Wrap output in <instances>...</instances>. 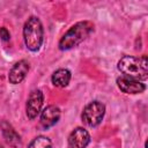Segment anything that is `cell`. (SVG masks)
Returning <instances> with one entry per match:
<instances>
[{
    "instance_id": "cell-1",
    "label": "cell",
    "mask_w": 148,
    "mask_h": 148,
    "mask_svg": "<svg viewBox=\"0 0 148 148\" xmlns=\"http://www.w3.org/2000/svg\"><path fill=\"white\" fill-rule=\"evenodd\" d=\"M117 67L119 72L123 73L126 77L138 81H145L148 77V61L146 56L140 58L124 56L118 61Z\"/></svg>"
},
{
    "instance_id": "cell-2",
    "label": "cell",
    "mask_w": 148,
    "mask_h": 148,
    "mask_svg": "<svg viewBox=\"0 0 148 148\" xmlns=\"http://www.w3.org/2000/svg\"><path fill=\"white\" fill-rule=\"evenodd\" d=\"M94 31V24L89 21L77 22L72 25L60 38L59 40V49L61 51L71 50L82 43L91 32Z\"/></svg>"
},
{
    "instance_id": "cell-8",
    "label": "cell",
    "mask_w": 148,
    "mask_h": 148,
    "mask_svg": "<svg viewBox=\"0 0 148 148\" xmlns=\"http://www.w3.org/2000/svg\"><path fill=\"white\" fill-rule=\"evenodd\" d=\"M28 72H29V62L27 60H20L9 71L8 80H9L10 83L17 84V83H20L24 80Z\"/></svg>"
},
{
    "instance_id": "cell-3",
    "label": "cell",
    "mask_w": 148,
    "mask_h": 148,
    "mask_svg": "<svg viewBox=\"0 0 148 148\" xmlns=\"http://www.w3.org/2000/svg\"><path fill=\"white\" fill-rule=\"evenodd\" d=\"M44 30L42 22L36 16H30L23 27V39L25 46L30 51H38L42 46Z\"/></svg>"
},
{
    "instance_id": "cell-10",
    "label": "cell",
    "mask_w": 148,
    "mask_h": 148,
    "mask_svg": "<svg viewBox=\"0 0 148 148\" xmlns=\"http://www.w3.org/2000/svg\"><path fill=\"white\" fill-rule=\"evenodd\" d=\"M0 127H1V131H2V134H3V138L6 140V142L12 146V147H17L18 145H21V138L20 135L17 134V132L14 130V127L7 123V121H2L0 124Z\"/></svg>"
},
{
    "instance_id": "cell-14",
    "label": "cell",
    "mask_w": 148,
    "mask_h": 148,
    "mask_svg": "<svg viewBox=\"0 0 148 148\" xmlns=\"http://www.w3.org/2000/svg\"><path fill=\"white\" fill-rule=\"evenodd\" d=\"M0 148H3V147H2V146H1V145H0Z\"/></svg>"
},
{
    "instance_id": "cell-9",
    "label": "cell",
    "mask_w": 148,
    "mask_h": 148,
    "mask_svg": "<svg viewBox=\"0 0 148 148\" xmlns=\"http://www.w3.org/2000/svg\"><path fill=\"white\" fill-rule=\"evenodd\" d=\"M60 109L56 105H49L40 112V125L44 128L52 127L60 118Z\"/></svg>"
},
{
    "instance_id": "cell-12",
    "label": "cell",
    "mask_w": 148,
    "mask_h": 148,
    "mask_svg": "<svg viewBox=\"0 0 148 148\" xmlns=\"http://www.w3.org/2000/svg\"><path fill=\"white\" fill-rule=\"evenodd\" d=\"M28 148H52V142L47 136H36L28 146Z\"/></svg>"
},
{
    "instance_id": "cell-5",
    "label": "cell",
    "mask_w": 148,
    "mask_h": 148,
    "mask_svg": "<svg viewBox=\"0 0 148 148\" xmlns=\"http://www.w3.org/2000/svg\"><path fill=\"white\" fill-rule=\"evenodd\" d=\"M43 102H44V95L39 89H35L30 92L25 104V112L30 119H35L42 112Z\"/></svg>"
},
{
    "instance_id": "cell-6",
    "label": "cell",
    "mask_w": 148,
    "mask_h": 148,
    "mask_svg": "<svg viewBox=\"0 0 148 148\" xmlns=\"http://www.w3.org/2000/svg\"><path fill=\"white\" fill-rule=\"evenodd\" d=\"M89 142L90 134L82 127H76L68 136V148H87Z\"/></svg>"
},
{
    "instance_id": "cell-13",
    "label": "cell",
    "mask_w": 148,
    "mask_h": 148,
    "mask_svg": "<svg viewBox=\"0 0 148 148\" xmlns=\"http://www.w3.org/2000/svg\"><path fill=\"white\" fill-rule=\"evenodd\" d=\"M0 38H1L2 40H5V42H7V40L10 39V34H9V31L7 30V28H5V27L0 28Z\"/></svg>"
},
{
    "instance_id": "cell-4",
    "label": "cell",
    "mask_w": 148,
    "mask_h": 148,
    "mask_svg": "<svg viewBox=\"0 0 148 148\" xmlns=\"http://www.w3.org/2000/svg\"><path fill=\"white\" fill-rule=\"evenodd\" d=\"M105 113V105L98 101H92L87 104L82 111V121L89 127H96L103 120Z\"/></svg>"
},
{
    "instance_id": "cell-7",
    "label": "cell",
    "mask_w": 148,
    "mask_h": 148,
    "mask_svg": "<svg viewBox=\"0 0 148 148\" xmlns=\"http://www.w3.org/2000/svg\"><path fill=\"white\" fill-rule=\"evenodd\" d=\"M117 86L118 88L125 92V94H141L145 91L146 86L145 83L138 81V80H133L126 76H120L117 79Z\"/></svg>"
},
{
    "instance_id": "cell-11",
    "label": "cell",
    "mask_w": 148,
    "mask_h": 148,
    "mask_svg": "<svg viewBox=\"0 0 148 148\" xmlns=\"http://www.w3.org/2000/svg\"><path fill=\"white\" fill-rule=\"evenodd\" d=\"M72 74L66 68H59L52 74V83L58 88H65L71 81Z\"/></svg>"
}]
</instances>
